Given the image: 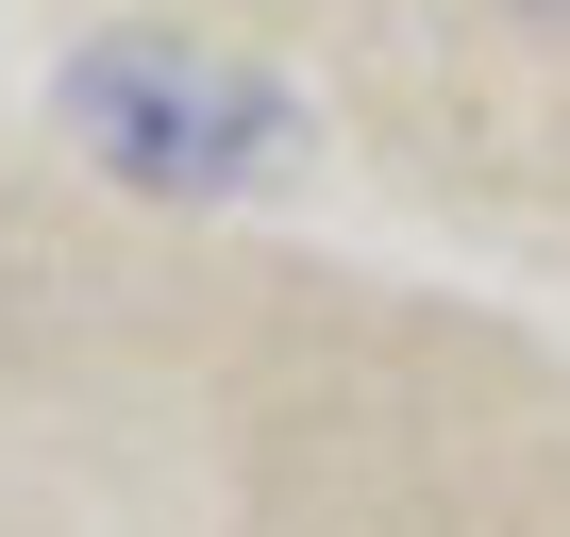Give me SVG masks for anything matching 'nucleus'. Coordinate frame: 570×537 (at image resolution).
Returning <instances> with one entry per match:
<instances>
[{
  "instance_id": "nucleus-2",
  "label": "nucleus",
  "mask_w": 570,
  "mask_h": 537,
  "mask_svg": "<svg viewBox=\"0 0 570 537\" xmlns=\"http://www.w3.org/2000/svg\"><path fill=\"white\" fill-rule=\"evenodd\" d=\"M520 18H570V0H520Z\"/></svg>"
},
{
  "instance_id": "nucleus-1",
  "label": "nucleus",
  "mask_w": 570,
  "mask_h": 537,
  "mask_svg": "<svg viewBox=\"0 0 570 537\" xmlns=\"http://www.w3.org/2000/svg\"><path fill=\"white\" fill-rule=\"evenodd\" d=\"M51 118H68L118 185H151V202H218V185H252V168L285 152V85L235 68V51H185V35H101Z\"/></svg>"
}]
</instances>
